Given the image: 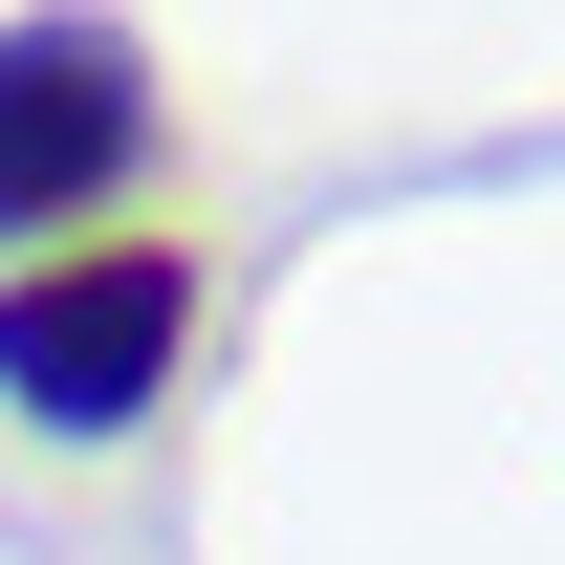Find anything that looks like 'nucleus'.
Listing matches in <instances>:
<instances>
[{
  "mask_svg": "<svg viewBox=\"0 0 565 565\" xmlns=\"http://www.w3.org/2000/svg\"><path fill=\"white\" fill-rule=\"evenodd\" d=\"M196 370V239H44L0 262V414L22 435H152Z\"/></svg>",
  "mask_w": 565,
  "mask_h": 565,
  "instance_id": "1",
  "label": "nucleus"
},
{
  "mask_svg": "<svg viewBox=\"0 0 565 565\" xmlns=\"http://www.w3.org/2000/svg\"><path fill=\"white\" fill-rule=\"evenodd\" d=\"M131 174H152V44L131 22H0V262H44Z\"/></svg>",
  "mask_w": 565,
  "mask_h": 565,
  "instance_id": "2",
  "label": "nucleus"
}]
</instances>
